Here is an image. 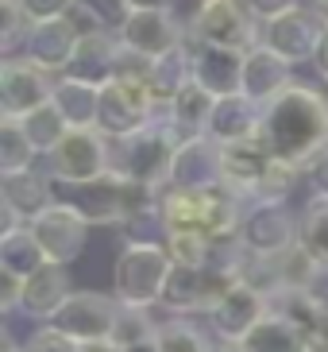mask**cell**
<instances>
[{
  "mask_svg": "<svg viewBox=\"0 0 328 352\" xmlns=\"http://www.w3.org/2000/svg\"><path fill=\"white\" fill-rule=\"evenodd\" d=\"M54 104L58 113L66 116L70 128H97V113H101V89L89 82H78V78H66L58 74V85H54Z\"/></svg>",
  "mask_w": 328,
  "mask_h": 352,
  "instance_id": "cell-27",
  "label": "cell"
},
{
  "mask_svg": "<svg viewBox=\"0 0 328 352\" xmlns=\"http://www.w3.org/2000/svg\"><path fill=\"white\" fill-rule=\"evenodd\" d=\"M120 54H124V43L116 32H108V28L104 32H89L78 43V51H73L70 66H66V78H78V82H89L97 89H104L116 78V70H120Z\"/></svg>",
  "mask_w": 328,
  "mask_h": 352,
  "instance_id": "cell-16",
  "label": "cell"
},
{
  "mask_svg": "<svg viewBox=\"0 0 328 352\" xmlns=\"http://www.w3.org/2000/svg\"><path fill=\"white\" fill-rule=\"evenodd\" d=\"M163 104H154L147 82L139 78H113L101 89V113H97V132L108 140H128V135L143 132L159 116Z\"/></svg>",
  "mask_w": 328,
  "mask_h": 352,
  "instance_id": "cell-7",
  "label": "cell"
},
{
  "mask_svg": "<svg viewBox=\"0 0 328 352\" xmlns=\"http://www.w3.org/2000/svg\"><path fill=\"white\" fill-rule=\"evenodd\" d=\"M70 275H66V267L62 263H43L31 279H23V302L20 310L31 314V318L39 321H51L54 314L66 306V298H70Z\"/></svg>",
  "mask_w": 328,
  "mask_h": 352,
  "instance_id": "cell-22",
  "label": "cell"
},
{
  "mask_svg": "<svg viewBox=\"0 0 328 352\" xmlns=\"http://www.w3.org/2000/svg\"><path fill=\"white\" fill-rule=\"evenodd\" d=\"M220 159H224V182L251 201L255 186L263 182V175L274 163V151H270L267 135H251V140H239V144H224Z\"/></svg>",
  "mask_w": 328,
  "mask_h": 352,
  "instance_id": "cell-18",
  "label": "cell"
},
{
  "mask_svg": "<svg viewBox=\"0 0 328 352\" xmlns=\"http://www.w3.org/2000/svg\"><path fill=\"white\" fill-rule=\"evenodd\" d=\"M267 314H270L267 294L255 290V287H247V283H236V287L220 298V306L209 314V325H213L216 341H244Z\"/></svg>",
  "mask_w": 328,
  "mask_h": 352,
  "instance_id": "cell-15",
  "label": "cell"
},
{
  "mask_svg": "<svg viewBox=\"0 0 328 352\" xmlns=\"http://www.w3.org/2000/svg\"><path fill=\"white\" fill-rule=\"evenodd\" d=\"M23 12L31 16V23H47V20H62L78 8V0H20Z\"/></svg>",
  "mask_w": 328,
  "mask_h": 352,
  "instance_id": "cell-39",
  "label": "cell"
},
{
  "mask_svg": "<svg viewBox=\"0 0 328 352\" xmlns=\"http://www.w3.org/2000/svg\"><path fill=\"white\" fill-rule=\"evenodd\" d=\"M247 8L259 23H270V20H282L290 12L301 8V0H247Z\"/></svg>",
  "mask_w": 328,
  "mask_h": 352,
  "instance_id": "cell-40",
  "label": "cell"
},
{
  "mask_svg": "<svg viewBox=\"0 0 328 352\" xmlns=\"http://www.w3.org/2000/svg\"><path fill=\"white\" fill-rule=\"evenodd\" d=\"M263 135L274 159L305 170L328 147V97L309 85H290L263 109Z\"/></svg>",
  "mask_w": 328,
  "mask_h": 352,
  "instance_id": "cell-1",
  "label": "cell"
},
{
  "mask_svg": "<svg viewBox=\"0 0 328 352\" xmlns=\"http://www.w3.org/2000/svg\"><path fill=\"white\" fill-rule=\"evenodd\" d=\"M278 267H282V290H317V279L325 275V267L301 244H294L286 256H278Z\"/></svg>",
  "mask_w": 328,
  "mask_h": 352,
  "instance_id": "cell-33",
  "label": "cell"
},
{
  "mask_svg": "<svg viewBox=\"0 0 328 352\" xmlns=\"http://www.w3.org/2000/svg\"><path fill=\"white\" fill-rule=\"evenodd\" d=\"M78 43H82V32H78V23L70 16L47 20V23H35L27 32V39H23V58H31L35 66H43V70H51V74H66Z\"/></svg>",
  "mask_w": 328,
  "mask_h": 352,
  "instance_id": "cell-17",
  "label": "cell"
},
{
  "mask_svg": "<svg viewBox=\"0 0 328 352\" xmlns=\"http://www.w3.org/2000/svg\"><path fill=\"white\" fill-rule=\"evenodd\" d=\"M313 70L328 82V23H325V35H320V43H317V54H313Z\"/></svg>",
  "mask_w": 328,
  "mask_h": 352,
  "instance_id": "cell-44",
  "label": "cell"
},
{
  "mask_svg": "<svg viewBox=\"0 0 328 352\" xmlns=\"http://www.w3.org/2000/svg\"><path fill=\"white\" fill-rule=\"evenodd\" d=\"M120 4V12L128 16V12H174L178 0H116Z\"/></svg>",
  "mask_w": 328,
  "mask_h": 352,
  "instance_id": "cell-43",
  "label": "cell"
},
{
  "mask_svg": "<svg viewBox=\"0 0 328 352\" xmlns=\"http://www.w3.org/2000/svg\"><path fill=\"white\" fill-rule=\"evenodd\" d=\"M174 259L166 252V244H124L113 267V290L124 306H163L166 283H170Z\"/></svg>",
  "mask_w": 328,
  "mask_h": 352,
  "instance_id": "cell-4",
  "label": "cell"
},
{
  "mask_svg": "<svg viewBox=\"0 0 328 352\" xmlns=\"http://www.w3.org/2000/svg\"><path fill=\"white\" fill-rule=\"evenodd\" d=\"M325 97H328V94H325Z\"/></svg>",
  "mask_w": 328,
  "mask_h": 352,
  "instance_id": "cell-50",
  "label": "cell"
},
{
  "mask_svg": "<svg viewBox=\"0 0 328 352\" xmlns=\"http://www.w3.org/2000/svg\"><path fill=\"white\" fill-rule=\"evenodd\" d=\"M54 85L58 74L35 66L23 54H12L0 63V113L8 120H23L27 113L54 101Z\"/></svg>",
  "mask_w": 328,
  "mask_h": 352,
  "instance_id": "cell-9",
  "label": "cell"
},
{
  "mask_svg": "<svg viewBox=\"0 0 328 352\" xmlns=\"http://www.w3.org/2000/svg\"><path fill=\"white\" fill-rule=\"evenodd\" d=\"M166 252L178 267H201L216 252V240L209 236H166Z\"/></svg>",
  "mask_w": 328,
  "mask_h": 352,
  "instance_id": "cell-38",
  "label": "cell"
},
{
  "mask_svg": "<svg viewBox=\"0 0 328 352\" xmlns=\"http://www.w3.org/2000/svg\"><path fill=\"white\" fill-rule=\"evenodd\" d=\"M47 163H51V182L89 186L113 170V140L97 128H70L66 140L47 155Z\"/></svg>",
  "mask_w": 328,
  "mask_h": 352,
  "instance_id": "cell-6",
  "label": "cell"
},
{
  "mask_svg": "<svg viewBox=\"0 0 328 352\" xmlns=\"http://www.w3.org/2000/svg\"><path fill=\"white\" fill-rule=\"evenodd\" d=\"M116 35L128 51L143 54V58H163L189 43V28H182L174 12H128L116 23Z\"/></svg>",
  "mask_w": 328,
  "mask_h": 352,
  "instance_id": "cell-12",
  "label": "cell"
},
{
  "mask_svg": "<svg viewBox=\"0 0 328 352\" xmlns=\"http://www.w3.org/2000/svg\"><path fill=\"white\" fill-rule=\"evenodd\" d=\"M23 132H27L31 147L39 151V155H51L54 147L66 140V132H70V124H66V116L58 113V104H43V109H35V113H27L20 120Z\"/></svg>",
  "mask_w": 328,
  "mask_h": 352,
  "instance_id": "cell-31",
  "label": "cell"
},
{
  "mask_svg": "<svg viewBox=\"0 0 328 352\" xmlns=\"http://www.w3.org/2000/svg\"><path fill=\"white\" fill-rule=\"evenodd\" d=\"M4 352H27V349H23V344H16V341H12V333L4 329Z\"/></svg>",
  "mask_w": 328,
  "mask_h": 352,
  "instance_id": "cell-48",
  "label": "cell"
},
{
  "mask_svg": "<svg viewBox=\"0 0 328 352\" xmlns=\"http://www.w3.org/2000/svg\"><path fill=\"white\" fill-rule=\"evenodd\" d=\"M298 244L328 271V201H317V197L309 201V209L301 213Z\"/></svg>",
  "mask_w": 328,
  "mask_h": 352,
  "instance_id": "cell-32",
  "label": "cell"
},
{
  "mask_svg": "<svg viewBox=\"0 0 328 352\" xmlns=\"http://www.w3.org/2000/svg\"><path fill=\"white\" fill-rule=\"evenodd\" d=\"M290 85H294V74H290V63L286 58H278L274 51H267L263 43H259L255 51L244 54V89L239 94L251 97L255 104L267 109L270 101L286 94Z\"/></svg>",
  "mask_w": 328,
  "mask_h": 352,
  "instance_id": "cell-20",
  "label": "cell"
},
{
  "mask_svg": "<svg viewBox=\"0 0 328 352\" xmlns=\"http://www.w3.org/2000/svg\"><path fill=\"white\" fill-rule=\"evenodd\" d=\"M247 0H197L189 20V43L197 47H224V51H255L263 32Z\"/></svg>",
  "mask_w": 328,
  "mask_h": 352,
  "instance_id": "cell-5",
  "label": "cell"
},
{
  "mask_svg": "<svg viewBox=\"0 0 328 352\" xmlns=\"http://www.w3.org/2000/svg\"><path fill=\"white\" fill-rule=\"evenodd\" d=\"M298 175H301V166H290V163H282V159H274L270 170L263 175V182L255 186L251 201H286L290 190L298 186Z\"/></svg>",
  "mask_w": 328,
  "mask_h": 352,
  "instance_id": "cell-37",
  "label": "cell"
},
{
  "mask_svg": "<svg viewBox=\"0 0 328 352\" xmlns=\"http://www.w3.org/2000/svg\"><path fill=\"white\" fill-rule=\"evenodd\" d=\"M31 236L39 240V248H43V256L51 259V263H70V259H78L82 256V248H85V240H89V221L82 217V209L78 206H70V201H54L43 217H35L31 221Z\"/></svg>",
  "mask_w": 328,
  "mask_h": 352,
  "instance_id": "cell-11",
  "label": "cell"
},
{
  "mask_svg": "<svg viewBox=\"0 0 328 352\" xmlns=\"http://www.w3.org/2000/svg\"><path fill=\"white\" fill-rule=\"evenodd\" d=\"M313 4H317V12H320V20L328 23V0H313Z\"/></svg>",
  "mask_w": 328,
  "mask_h": 352,
  "instance_id": "cell-49",
  "label": "cell"
},
{
  "mask_svg": "<svg viewBox=\"0 0 328 352\" xmlns=\"http://www.w3.org/2000/svg\"><path fill=\"white\" fill-rule=\"evenodd\" d=\"M151 337H159V325L151 321V314L139 310V306H124V302H120V318H116L113 341L120 344V349H128V344L151 341Z\"/></svg>",
  "mask_w": 328,
  "mask_h": 352,
  "instance_id": "cell-35",
  "label": "cell"
},
{
  "mask_svg": "<svg viewBox=\"0 0 328 352\" xmlns=\"http://www.w3.org/2000/svg\"><path fill=\"white\" fill-rule=\"evenodd\" d=\"M43 263H51V259L43 256L39 240L31 236V228H20V232H12V236L0 240V271H4V275L31 279Z\"/></svg>",
  "mask_w": 328,
  "mask_h": 352,
  "instance_id": "cell-29",
  "label": "cell"
},
{
  "mask_svg": "<svg viewBox=\"0 0 328 352\" xmlns=\"http://www.w3.org/2000/svg\"><path fill=\"white\" fill-rule=\"evenodd\" d=\"M27 352H78V344L73 341H66L62 333H54L51 325H43L39 333H31V341L23 344Z\"/></svg>",
  "mask_w": 328,
  "mask_h": 352,
  "instance_id": "cell-41",
  "label": "cell"
},
{
  "mask_svg": "<svg viewBox=\"0 0 328 352\" xmlns=\"http://www.w3.org/2000/svg\"><path fill=\"white\" fill-rule=\"evenodd\" d=\"M35 147H31L27 132H23L20 120H8L0 116V175H23V170H35Z\"/></svg>",
  "mask_w": 328,
  "mask_h": 352,
  "instance_id": "cell-30",
  "label": "cell"
},
{
  "mask_svg": "<svg viewBox=\"0 0 328 352\" xmlns=\"http://www.w3.org/2000/svg\"><path fill=\"white\" fill-rule=\"evenodd\" d=\"M247 201L228 182L213 190H166L163 197V228L166 236H209V240H232L239 236Z\"/></svg>",
  "mask_w": 328,
  "mask_h": 352,
  "instance_id": "cell-2",
  "label": "cell"
},
{
  "mask_svg": "<svg viewBox=\"0 0 328 352\" xmlns=\"http://www.w3.org/2000/svg\"><path fill=\"white\" fill-rule=\"evenodd\" d=\"M251 135H263V104H255L244 94L220 97L213 109V120H209V140L224 147V144L251 140Z\"/></svg>",
  "mask_w": 328,
  "mask_h": 352,
  "instance_id": "cell-21",
  "label": "cell"
},
{
  "mask_svg": "<svg viewBox=\"0 0 328 352\" xmlns=\"http://www.w3.org/2000/svg\"><path fill=\"white\" fill-rule=\"evenodd\" d=\"M78 352H124L116 341H93V344H78Z\"/></svg>",
  "mask_w": 328,
  "mask_h": 352,
  "instance_id": "cell-45",
  "label": "cell"
},
{
  "mask_svg": "<svg viewBox=\"0 0 328 352\" xmlns=\"http://www.w3.org/2000/svg\"><path fill=\"white\" fill-rule=\"evenodd\" d=\"M213 352H244V344H239V341H216Z\"/></svg>",
  "mask_w": 328,
  "mask_h": 352,
  "instance_id": "cell-47",
  "label": "cell"
},
{
  "mask_svg": "<svg viewBox=\"0 0 328 352\" xmlns=\"http://www.w3.org/2000/svg\"><path fill=\"white\" fill-rule=\"evenodd\" d=\"M116 318H120V298L116 294L108 298V294H93V290H73L66 306L47 325L73 344H93V341H113Z\"/></svg>",
  "mask_w": 328,
  "mask_h": 352,
  "instance_id": "cell-8",
  "label": "cell"
},
{
  "mask_svg": "<svg viewBox=\"0 0 328 352\" xmlns=\"http://www.w3.org/2000/svg\"><path fill=\"white\" fill-rule=\"evenodd\" d=\"M159 349H163V352H213L216 344L197 329L194 321L170 318V321L159 325Z\"/></svg>",
  "mask_w": 328,
  "mask_h": 352,
  "instance_id": "cell-34",
  "label": "cell"
},
{
  "mask_svg": "<svg viewBox=\"0 0 328 352\" xmlns=\"http://www.w3.org/2000/svg\"><path fill=\"white\" fill-rule=\"evenodd\" d=\"M301 217H294L286 201H251L239 225V244L251 256H286L298 244Z\"/></svg>",
  "mask_w": 328,
  "mask_h": 352,
  "instance_id": "cell-10",
  "label": "cell"
},
{
  "mask_svg": "<svg viewBox=\"0 0 328 352\" xmlns=\"http://www.w3.org/2000/svg\"><path fill=\"white\" fill-rule=\"evenodd\" d=\"M194 47V82L220 101L236 97L244 89V51H224V47Z\"/></svg>",
  "mask_w": 328,
  "mask_h": 352,
  "instance_id": "cell-19",
  "label": "cell"
},
{
  "mask_svg": "<svg viewBox=\"0 0 328 352\" xmlns=\"http://www.w3.org/2000/svg\"><path fill=\"white\" fill-rule=\"evenodd\" d=\"M182 144V135L170 124L166 104L159 109L151 124L143 132L128 135V140H113V170L128 182H143L154 190H170V166H174V151Z\"/></svg>",
  "mask_w": 328,
  "mask_h": 352,
  "instance_id": "cell-3",
  "label": "cell"
},
{
  "mask_svg": "<svg viewBox=\"0 0 328 352\" xmlns=\"http://www.w3.org/2000/svg\"><path fill=\"white\" fill-rule=\"evenodd\" d=\"M189 82H194V47L189 43L163 54V58H154L151 74H147V89H151L154 104H170Z\"/></svg>",
  "mask_w": 328,
  "mask_h": 352,
  "instance_id": "cell-25",
  "label": "cell"
},
{
  "mask_svg": "<svg viewBox=\"0 0 328 352\" xmlns=\"http://www.w3.org/2000/svg\"><path fill=\"white\" fill-rule=\"evenodd\" d=\"M305 178H309V190H313V197H317V201H328V147L305 166Z\"/></svg>",
  "mask_w": 328,
  "mask_h": 352,
  "instance_id": "cell-42",
  "label": "cell"
},
{
  "mask_svg": "<svg viewBox=\"0 0 328 352\" xmlns=\"http://www.w3.org/2000/svg\"><path fill=\"white\" fill-rule=\"evenodd\" d=\"M124 352H163L159 349V337H151V341H139V344H128Z\"/></svg>",
  "mask_w": 328,
  "mask_h": 352,
  "instance_id": "cell-46",
  "label": "cell"
},
{
  "mask_svg": "<svg viewBox=\"0 0 328 352\" xmlns=\"http://www.w3.org/2000/svg\"><path fill=\"white\" fill-rule=\"evenodd\" d=\"M213 109H216V97L209 89H201L197 82H189L174 101L166 104L170 113V124L182 140H194V135H209V120H213Z\"/></svg>",
  "mask_w": 328,
  "mask_h": 352,
  "instance_id": "cell-26",
  "label": "cell"
},
{
  "mask_svg": "<svg viewBox=\"0 0 328 352\" xmlns=\"http://www.w3.org/2000/svg\"><path fill=\"white\" fill-rule=\"evenodd\" d=\"M239 344H244V352H309L305 333L278 310H270Z\"/></svg>",
  "mask_w": 328,
  "mask_h": 352,
  "instance_id": "cell-28",
  "label": "cell"
},
{
  "mask_svg": "<svg viewBox=\"0 0 328 352\" xmlns=\"http://www.w3.org/2000/svg\"><path fill=\"white\" fill-rule=\"evenodd\" d=\"M320 35H325V20H320V12L298 8V12H290V16H282V20L263 23V39H259V43L294 66V63H313Z\"/></svg>",
  "mask_w": 328,
  "mask_h": 352,
  "instance_id": "cell-13",
  "label": "cell"
},
{
  "mask_svg": "<svg viewBox=\"0 0 328 352\" xmlns=\"http://www.w3.org/2000/svg\"><path fill=\"white\" fill-rule=\"evenodd\" d=\"M31 28H35V23H31V16L23 12L20 0H0V47H4L8 58H12L16 47H23Z\"/></svg>",
  "mask_w": 328,
  "mask_h": 352,
  "instance_id": "cell-36",
  "label": "cell"
},
{
  "mask_svg": "<svg viewBox=\"0 0 328 352\" xmlns=\"http://www.w3.org/2000/svg\"><path fill=\"white\" fill-rule=\"evenodd\" d=\"M220 182H224L220 144L209 135L182 140L174 151V166H170V190H213Z\"/></svg>",
  "mask_w": 328,
  "mask_h": 352,
  "instance_id": "cell-14",
  "label": "cell"
},
{
  "mask_svg": "<svg viewBox=\"0 0 328 352\" xmlns=\"http://www.w3.org/2000/svg\"><path fill=\"white\" fill-rule=\"evenodd\" d=\"M73 190H78V197H70V206L82 209V217L89 225H124V178L116 170Z\"/></svg>",
  "mask_w": 328,
  "mask_h": 352,
  "instance_id": "cell-23",
  "label": "cell"
},
{
  "mask_svg": "<svg viewBox=\"0 0 328 352\" xmlns=\"http://www.w3.org/2000/svg\"><path fill=\"white\" fill-rule=\"evenodd\" d=\"M0 201H8V206L31 225V221L43 217L58 197L51 194V178H43L39 170H23V175L0 178Z\"/></svg>",
  "mask_w": 328,
  "mask_h": 352,
  "instance_id": "cell-24",
  "label": "cell"
}]
</instances>
